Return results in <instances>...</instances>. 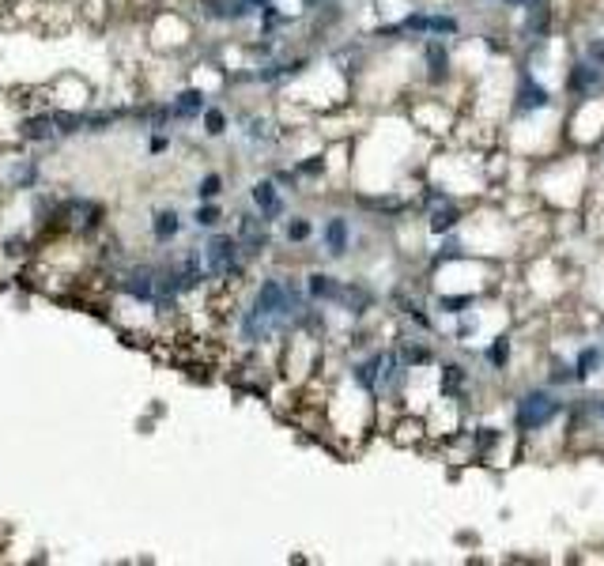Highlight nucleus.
<instances>
[{
  "instance_id": "nucleus-25",
  "label": "nucleus",
  "mask_w": 604,
  "mask_h": 566,
  "mask_svg": "<svg viewBox=\"0 0 604 566\" xmlns=\"http://www.w3.org/2000/svg\"><path fill=\"white\" fill-rule=\"evenodd\" d=\"M223 186H227L223 174H204L201 186H196V196H201V201H216V196L223 193Z\"/></svg>"
},
{
  "instance_id": "nucleus-2",
  "label": "nucleus",
  "mask_w": 604,
  "mask_h": 566,
  "mask_svg": "<svg viewBox=\"0 0 604 566\" xmlns=\"http://www.w3.org/2000/svg\"><path fill=\"white\" fill-rule=\"evenodd\" d=\"M559 412H563V404H559L547 389H529V393H522V401H517L514 423H517V431H522V434H537V431H544Z\"/></svg>"
},
{
  "instance_id": "nucleus-27",
  "label": "nucleus",
  "mask_w": 604,
  "mask_h": 566,
  "mask_svg": "<svg viewBox=\"0 0 604 566\" xmlns=\"http://www.w3.org/2000/svg\"><path fill=\"white\" fill-rule=\"evenodd\" d=\"M269 121L264 118H246V140H254V144H261V140H269Z\"/></svg>"
},
{
  "instance_id": "nucleus-13",
  "label": "nucleus",
  "mask_w": 604,
  "mask_h": 566,
  "mask_svg": "<svg viewBox=\"0 0 604 566\" xmlns=\"http://www.w3.org/2000/svg\"><path fill=\"white\" fill-rule=\"evenodd\" d=\"M547 103H552V95H547L544 83H537L532 76H522V83H517V110L532 113V110H547Z\"/></svg>"
},
{
  "instance_id": "nucleus-14",
  "label": "nucleus",
  "mask_w": 604,
  "mask_h": 566,
  "mask_svg": "<svg viewBox=\"0 0 604 566\" xmlns=\"http://www.w3.org/2000/svg\"><path fill=\"white\" fill-rule=\"evenodd\" d=\"M604 80V68L600 65H589V61H578L570 68V91L574 95H593V88H600Z\"/></svg>"
},
{
  "instance_id": "nucleus-30",
  "label": "nucleus",
  "mask_w": 604,
  "mask_h": 566,
  "mask_svg": "<svg viewBox=\"0 0 604 566\" xmlns=\"http://www.w3.org/2000/svg\"><path fill=\"white\" fill-rule=\"evenodd\" d=\"M321 166H325V159H321V155H314V159H306V163H299V166H294V174L310 178V174H321Z\"/></svg>"
},
{
  "instance_id": "nucleus-11",
  "label": "nucleus",
  "mask_w": 604,
  "mask_h": 566,
  "mask_svg": "<svg viewBox=\"0 0 604 566\" xmlns=\"http://www.w3.org/2000/svg\"><path fill=\"white\" fill-rule=\"evenodd\" d=\"M340 287H344V279H336L329 272H310V276H306V299H310V302L336 306V299H340Z\"/></svg>"
},
{
  "instance_id": "nucleus-17",
  "label": "nucleus",
  "mask_w": 604,
  "mask_h": 566,
  "mask_svg": "<svg viewBox=\"0 0 604 566\" xmlns=\"http://www.w3.org/2000/svg\"><path fill=\"white\" fill-rule=\"evenodd\" d=\"M449 76V50L442 42H431L427 46V80L431 83H442Z\"/></svg>"
},
{
  "instance_id": "nucleus-28",
  "label": "nucleus",
  "mask_w": 604,
  "mask_h": 566,
  "mask_svg": "<svg viewBox=\"0 0 604 566\" xmlns=\"http://www.w3.org/2000/svg\"><path fill=\"white\" fill-rule=\"evenodd\" d=\"M552 386H574V381H578V374H574V366H567V363H555L552 366Z\"/></svg>"
},
{
  "instance_id": "nucleus-21",
  "label": "nucleus",
  "mask_w": 604,
  "mask_h": 566,
  "mask_svg": "<svg viewBox=\"0 0 604 566\" xmlns=\"http://www.w3.org/2000/svg\"><path fill=\"white\" fill-rule=\"evenodd\" d=\"M397 356H401V363L409 366V371H416V366L431 363V348H424V344H401Z\"/></svg>"
},
{
  "instance_id": "nucleus-23",
  "label": "nucleus",
  "mask_w": 604,
  "mask_h": 566,
  "mask_svg": "<svg viewBox=\"0 0 604 566\" xmlns=\"http://www.w3.org/2000/svg\"><path fill=\"white\" fill-rule=\"evenodd\" d=\"M465 381H469V374H465V366H461V363H446L442 366V393L446 396L457 393L461 386H465Z\"/></svg>"
},
{
  "instance_id": "nucleus-8",
  "label": "nucleus",
  "mask_w": 604,
  "mask_h": 566,
  "mask_svg": "<svg viewBox=\"0 0 604 566\" xmlns=\"http://www.w3.org/2000/svg\"><path fill=\"white\" fill-rule=\"evenodd\" d=\"M166 106H171V118L174 121H196V118H204L208 98H204L201 88H181Z\"/></svg>"
},
{
  "instance_id": "nucleus-24",
  "label": "nucleus",
  "mask_w": 604,
  "mask_h": 566,
  "mask_svg": "<svg viewBox=\"0 0 604 566\" xmlns=\"http://www.w3.org/2000/svg\"><path fill=\"white\" fill-rule=\"evenodd\" d=\"M227 125H231V121H227V113H223V110H216V106L204 110V136L216 140V136L227 133Z\"/></svg>"
},
{
  "instance_id": "nucleus-19",
  "label": "nucleus",
  "mask_w": 604,
  "mask_h": 566,
  "mask_svg": "<svg viewBox=\"0 0 604 566\" xmlns=\"http://www.w3.org/2000/svg\"><path fill=\"white\" fill-rule=\"evenodd\" d=\"M284 238H287L291 246L310 242V238H314V223L306 219V216H291V219H287V226H284Z\"/></svg>"
},
{
  "instance_id": "nucleus-7",
  "label": "nucleus",
  "mask_w": 604,
  "mask_h": 566,
  "mask_svg": "<svg viewBox=\"0 0 604 566\" xmlns=\"http://www.w3.org/2000/svg\"><path fill=\"white\" fill-rule=\"evenodd\" d=\"M525 19H522V38L529 42H544L552 31V4L547 0H525Z\"/></svg>"
},
{
  "instance_id": "nucleus-31",
  "label": "nucleus",
  "mask_w": 604,
  "mask_h": 566,
  "mask_svg": "<svg viewBox=\"0 0 604 566\" xmlns=\"http://www.w3.org/2000/svg\"><path fill=\"white\" fill-rule=\"evenodd\" d=\"M585 57H589V65H600L604 68V38H593L585 46Z\"/></svg>"
},
{
  "instance_id": "nucleus-16",
  "label": "nucleus",
  "mask_w": 604,
  "mask_h": 566,
  "mask_svg": "<svg viewBox=\"0 0 604 566\" xmlns=\"http://www.w3.org/2000/svg\"><path fill=\"white\" fill-rule=\"evenodd\" d=\"M457 223H461V208H457L454 201L431 208V231H434V234H449Z\"/></svg>"
},
{
  "instance_id": "nucleus-26",
  "label": "nucleus",
  "mask_w": 604,
  "mask_h": 566,
  "mask_svg": "<svg viewBox=\"0 0 604 566\" xmlns=\"http://www.w3.org/2000/svg\"><path fill=\"white\" fill-rule=\"evenodd\" d=\"M469 306H472V294H442V299H439L442 314H465Z\"/></svg>"
},
{
  "instance_id": "nucleus-22",
  "label": "nucleus",
  "mask_w": 604,
  "mask_h": 566,
  "mask_svg": "<svg viewBox=\"0 0 604 566\" xmlns=\"http://www.w3.org/2000/svg\"><path fill=\"white\" fill-rule=\"evenodd\" d=\"M487 363L495 366V371H507V363H510V336H495V340H491Z\"/></svg>"
},
{
  "instance_id": "nucleus-9",
  "label": "nucleus",
  "mask_w": 604,
  "mask_h": 566,
  "mask_svg": "<svg viewBox=\"0 0 604 566\" xmlns=\"http://www.w3.org/2000/svg\"><path fill=\"white\" fill-rule=\"evenodd\" d=\"M204 16L219 23H242L249 16H257L254 0H204Z\"/></svg>"
},
{
  "instance_id": "nucleus-32",
  "label": "nucleus",
  "mask_w": 604,
  "mask_h": 566,
  "mask_svg": "<svg viewBox=\"0 0 604 566\" xmlns=\"http://www.w3.org/2000/svg\"><path fill=\"white\" fill-rule=\"evenodd\" d=\"M166 148H171V140H166V133H151V140H148V151H151V155H163Z\"/></svg>"
},
{
  "instance_id": "nucleus-15",
  "label": "nucleus",
  "mask_w": 604,
  "mask_h": 566,
  "mask_svg": "<svg viewBox=\"0 0 604 566\" xmlns=\"http://www.w3.org/2000/svg\"><path fill=\"white\" fill-rule=\"evenodd\" d=\"M374 302V294L367 287H359V283H344L340 287V299H336V306L348 310V314H367Z\"/></svg>"
},
{
  "instance_id": "nucleus-29",
  "label": "nucleus",
  "mask_w": 604,
  "mask_h": 566,
  "mask_svg": "<svg viewBox=\"0 0 604 566\" xmlns=\"http://www.w3.org/2000/svg\"><path fill=\"white\" fill-rule=\"evenodd\" d=\"M495 442H499V431H495V427H480V434H476V449L487 453Z\"/></svg>"
},
{
  "instance_id": "nucleus-3",
  "label": "nucleus",
  "mask_w": 604,
  "mask_h": 566,
  "mask_svg": "<svg viewBox=\"0 0 604 566\" xmlns=\"http://www.w3.org/2000/svg\"><path fill=\"white\" fill-rule=\"evenodd\" d=\"M159 276H163V264H148V261L129 264L121 272V291L129 294L133 302L151 310V302H156V291H159Z\"/></svg>"
},
{
  "instance_id": "nucleus-12",
  "label": "nucleus",
  "mask_w": 604,
  "mask_h": 566,
  "mask_svg": "<svg viewBox=\"0 0 604 566\" xmlns=\"http://www.w3.org/2000/svg\"><path fill=\"white\" fill-rule=\"evenodd\" d=\"M178 234H181V216L174 208H156L151 211V238H156L159 246H171Z\"/></svg>"
},
{
  "instance_id": "nucleus-18",
  "label": "nucleus",
  "mask_w": 604,
  "mask_h": 566,
  "mask_svg": "<svg viewBox=\"0 0 604 566\" xmlns=\"http://www.w3.org/2000/svg\"><path fill=\"white\" fill-rule=\"evenodd\" d=\"M600 363H604V348L600 344H589V348H582L578 351V363H574V374H578V381H589L597 371H600Z\"/></svg>"
},
{
  "instance_id": "nucleus-5",
  "label": "nucleus",
  "mask_w": 604,
  "mask_h": 566,
  "mask_svg": "<svg viewBox=\"0 0 604 566\" xmlns=\"http://www.w3.org/2000/svg\"><path fill=\"white\" fill-rule=\"evenodd\" d=\"M234 238H238V246H242L246 257H261V253L272 246L269 219H264L261 211H242V216H238V226H234Z\"/></svg>"
},
{
  "instance_id": "nucleus-20",
  "label": "nucleus",
  "mask_w": 604,
  "mask_h": 566,
  "mask_svg": "<svg viewBox=\"0 0 604 566\" xmlns=\"http://www.w3.org/2000/svg\"><path fill=\"white\" fill-rule=\"evenodd\" d=\"M219 219H223V208H219L216 201H204L201 208L193 211V223H196V226H204V231H216Z\"/></svg>"
},
{
  "instance_id": "nucleus-33",
  "label": "nucleus",
  "mask_w": 604,
  "mask_h": 566,
  "mask_svg": "<svg viewBox=\"0 0 604 566\" xmlns=\"http://www.w3.org/2000/svg\"><path fill=\"white\" fill-rule=\"evenodd\" d=\"M600 419H604V404H600Z\"/></svg>"
},
{
  "instance_id": "nucleus-1",
  "label": "nucleus",
  "mask_w": 604,
  "mask_h": 566,
  "mask_svg": "<svg viewBox=\"0 0 604 566\" xmlns=\"http://www.w3.org/2000/svg\"><path fill=\"white\" fill-rule=\"evenodd\" d=\"M204 253V268H208V279H212V287H231L246 276V253L238 246L234 234H208V242L201 246Z\"/></svg>"
},
{
  "instance_id": "nucleus-6",
  "label": "nucleus",
  "mask_w": 604,
  "mask_h": 566,
  "mask_svg": "<svg viewBox=\"0 0 604 566\" xmlns=\"http://www.w3.org/2000/svg\"><path fill=\"white\" fill-rule=\"evenodd\" d=\"M249 196H254L257 211H261V216L269 219V223L284 219L287 204H284V196H279V189H276V181H272V178H261V181H254V186H249Z\"/></svg>"
},
{
  "instance_id": "nucleus-10",
  "label": "nucleus",
  "mask_w": 604,
  "mask_h": 566,
  "mask_svg": "<svg viewBox=\"0 0 604 566\" xmlns=\"http://www.w3.org/2000/svg\"><path fill=\"white\" fill-rule=\"evenodd\" d=\"M321 242H325L329 257H344L348 246H351V226L344 216H329L325 226H321Z\"/></svg>"
},
{
  "instance_id": "nucleus-4",
  "label": "nucleus",
  "mask_w": 604,
  "mask_h": 566,
  "mask_svg": "<svg viewBox=\"0 0 604 566\" xmlns=\"http://www.w3.org/2000/svg\"><path fill=\"white\" fill-rule=\"evenodd\" d=\"M38 181H42V166L31 155H4V159H0V186L8 193L34 189Z\"/></svg>"
}]
</instances>
